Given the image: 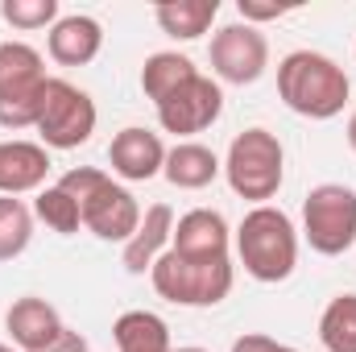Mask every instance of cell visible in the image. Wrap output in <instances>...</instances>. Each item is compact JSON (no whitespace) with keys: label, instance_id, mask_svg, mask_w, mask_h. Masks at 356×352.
<instances>
[{"label":"cell","instance_id":"cell-1","mask_svg":"<svg viewBox=\"0 0 356 352\" xmlns=\"http://www.w3.org/2000/svg\"><path fill=\"white\" fill-rule=\"evenodd\" d=\"M277 95L290 112L307 120H332L348 104V75L319 50H294L277 63Z\"/></svg>","mask_w":356,"mask_h":352},{"label":"cell","instance_id":"cell-2","mask_svg":"<svg viewBox=\"0 0 356 352\" xmlns=\"http://www.w3.org/2000/svg\"><path fill=\"white\" fill-rule=\"evenodd\" d=\"M58 186L79 203V216H83V228L99 241H112V245H124L137 228H141V207L137 199L112 182L99 166H75L58 178Z\"/></svg>","mask_w":356,"mask_h":352},{"label":"cell","instance_id":"cell-3","mask_svg":"<svg viewBox=\"0 0 356 352\" xmlns=\"http://www.w3.org/2000/svg\"><path fill=\"white\" fill-rule=\"evenodd\" d=\"M236 257L249 278H257L266 286L286 282L298 265V232H294L290 216L269 203L245 211V220L236 228Z\"/></svg>","mask_w":356,"mask_h":352},{"label":"cell","instance_id":"cell-4","mask_svg":"<svg viewBox=\"0 0 356 352\" xmlns=\"http://www.w3.org/2000/svg\"><path fill=\"white\" fill-rule=\"evenodd\" d=\"M224 175H228L232 195H241L257 207L273 199L286 178V150H282L277 133H269V129L236 133L228 145V158H224Z\"/></svg>","mask_w":356,"mask_h":352},{"label":"cell","instance_id":"cell-5","mask_svg":"<svg viewBox=\"0 0 356 352\" xmlns=\"http://www.w3.org/2000/svg\"><path fill=\"white\" fill-rule=\"evenodd\" d=\"M154 290L178 307H216L232 290V257H178L166 249L154 269Z\"/></svg>","mask_w":356,"mask_h":352},{"label":"cell","instance_id":"cell-6","mask_svg":"<svg viewBox=\"0 0 356 352\" xmlns=\"http://www.w3.org/2000/svg\"><path fill=\"white\" fill-rule=\"evenodd\" d=\"M46 63L29 42H0V125L33 129L46 91Z\"/></svg>","mask_w":356,"mask_h":352},{"label":"cell","instance_id":"cell-7","mask_svg":"<svg viewBox=\"0 0 356 352\" xmlns=\"http://www.w3.org/2000/svg\"><path fill=\"white\" fill-rule=\"evenodd\" d=\"M302 237L319 257H344L356 245V191L344 182H319L302 199Z\"/></svg>","mask_w":356,"mask_h":352},{"label":"cell","instance_id":"cell-8","mask_svg":"<svg viewBox=\"0 0 356 352\" xmlns=\"http://www.w3.org/2000/svg\"><path fill=\"white\" fill-rule=\"evenodd\" d=\"M95 99L67 79H46L42 112H38V137L46 150H79L95 133Z\"/></svg>","mask_w":356,"mask_h":352},{"label":"cell","instance_id":"cell-9","mask_svg":"<svg viewBox=\"0 0 356 352\" xmlns=\"http://www.w3.org/2000/svg\"><path fill=\"white\" fill-rule=\"evenodd\" d=\"M207 54H211V71H216L224 83H236V88L257 83L269 67L266 33H261L257 25H245V21H232V25L216 29Z\"/></svg>","mask_w":356,"mask_h":352},{"label":"cell","instance_id":"cell-10","mask_svg":"<svg viewBox=\"0 0 356 352\" xmlns=\"http://www.w3.org/2000/svg\"><path fill=\"white\" fill-rule=\"evenodd\" d=\"M224 112V91L216 79L207 75H195L186 88H178L175 95H166L158 104V125L175 137H191V133H203L220 120Z\"/></svg>","mask_w":356,"mask_h":352},{"label":"cell","instance_id":"cell-11","mask_svg":"<svg viewBox=\"0 0 356 352\" xmlns=\"http://www.w3.org/2000/svg\"><path fill=\"white\" fill-rule=\"evenodd\" d=\"M4 332L13 336V344L21 352H42L67 332V323H63V315H58L54 303H46L38 294H21L4 311Z\"/></svg>","mask_w":356,"mask_h":352},{"label":"cell","instance_id":"cell-12","mask_svg":"<svg viewBox=\"0 0 356 352\" xmlns=\"http://www.w3.org/2000/svg\"><path fill=\"white\" fill-rule=\"evenodd\" d=\"M108 162H112V175L129 178V182H149L166 166V145H162L158 133H149L141 125H129V129H120L112 137Z\"/></svg>","mask_w":356,"mask_h":352},{"label":"cell","instance_id":"cell-13","mask_svg":"<svg viewBox=\"0 0 356 352\" xmlns=\"http://www.w3.org/2000/svg\"><path fill=\"white\" fill-rule=\"evenodd\" d=\"M228 245H232L228 220L220 211H211V207H195L182 220H175L170 249L178 257H232Z\"/></svg>","mask_w":356,"mask_h":352},{"label":"cell","instance_id":"cell-14","mask_svg":"<svg viewBox=\"0 0 356 352\" xmlns=\"http://www.w3.org/2000/svg\"><path fill=\"white\" fill-rule=\"evenodd\" d=\"M50 175V150L38 141H0V195H29Z\"/></svg>","mask_w":356,"mask_h":352},{"label":"cell","instance_id":"cell-15","mask_svg":"<svg viewBox=\"0 0 356 352\" xmlns=\"http://www.w3.org/2000/svg\"><path fill=\"white\" fill-rule=\"evenodd\" d=\"M170 237H175V211L166 207V203H154V207H145L141 211V228L124 241V269L129 273H149L154 262L166 253V245H170Z\"/></svg>","mask_w":356,"mask_h":352},{"label":"cell","instance_id":"cell-16","mask_svg":"<svg viewBox=\"0 0 356 352\" xmlns=\"http://www.w3.org/2000/svg\"><path fill=\"white\" fill-rule=\"evenodd\" d=\"M99 46H104V29H99L95 17H83V13L58 17V25L46 38V50L58 67H88L99 54Z\"/></svg>","mask_w":356,"mask_h":352},{"label":"cell","instance_id":"cell-17","mask_svg":"<svg viewBox=\"0 0 356 352\" xmlns=\"http://www.w3.org/2000/svg\"><path fill=\"white\" fill-rule=\"evenodd\" d=\"M220 170H224L220 158L199 141H178L175 150H166V166H162V175L178 191H203L207 182H216Z\"/></svg>","mask_w":356,"mask_h":352},{"label":"cell","instance_id":"cell-18","mask_svg":"<svg viewBox=\"0 0 356 352\" xmlns=\"http://www.w3.org/2000/svg\"><path fill=\"white\" fill-rule=\"evenodd\" d=\"M220 17V0H162L154 8V21L162 33H170L175 42H195L211 29V21Z\"/></svg>","mask_w":356,"mask_h":352},{"label":"cell","instance_id":"cell-19","mask_svg":"<svg viewBox=\"0 0 356 352\" xmlns=\"http://www.w3.org/2000/svg\"><path fill=\"white\" fill-rule=\"evenodd\" d=\"M112 340L116 352H175L166 319L154 311H124L112 323Z\"/></svg>","mask_w":356,"mask_h":352},{"label":"cell","instance_id":"cell-20","mask_svg":"<svg viewBox=\"0 0 356 352\" xmlns=\"http://www.w3.org/2000/svg\"><path fill=\"white\" fill-rule=\"evenodd\" d=\"M195 75H199V71H195V63H191L186 54H178V50H158V54H149L145 67H141V91H145V99H154V108H158L166 95H175L178 88H186Z\"/></svg>","mask_w":356,"mask_h":352},{"label":"cell","instance_id":"cell-21","mask_svg":"<svg viewBox=\"0 0 356 352\" xmlns=\"http://www.w3.org/2000/svg\"><path fill=\"white\" fill-rule=\"evenodd\" d=\"M319 340L327 352H356V294H336L323 307Z\"/></svg>","mask_w":356,"mask_h":352},{"label":"cell","instance_id":"cell-22","mask_svg":"<svg viewBox=\"0 0 356 352\" xmlns=\"http://www.w3.org/2000/svg\"><path fill=\"white\" fill-rule=\"evenodd\" d=\"M29 241H33V211L21 199L0 195V262L21 257Z\"/></svg>","mask_w":356,"mask_h":352},{"label":"cell","instance_id":"cell-23","mask_svg":"<svg viewBox=\"0 0 356 352\" xmlns=\"http://www.w3.org/2000/svg\"><path fill=\"white\" fill-rule=\"evenodd\" d=\"M33 216H38L46 228H54L58 237H75V232L83 228L79 203H75L63 186H46V191H38V199H33Z\"/></svg>","mask_w":356,"mask_h":352},{"label":"cell","instance_id":"cell-24","mask_svg":"<svg viewBox=\"0 0 356 352\" xmlns=\"http://www.w3.org/2000/svg\"><path fill=\"white\" fill-rule=\"evenodd\" d=\"M0 17L21 29V33H33V29H54L58 25V0H4L0 4Z\"/></svg>","mask_w":356,"mask_h":352},{"label":"cell","instance_id":"cell-25","mask_svg":"<svg viewBox=\"0 0 356 352\" xmlns=\"http://www.w3.org/2000/svg\"><path fill=\"white\" fill-rule=\"evenodd\" d=\"M294 0H236V13L245 25H261V21H273L282 13H290Z\"/></svg>","mask_w":356,"mask_h":352},{"label":"cell","instance_id":"cell-26","mask_svg":"<svg viewBox=\"0 0 356 352\" xmlns=\"http://www.w3.org/2000/svg\"><path fill=\"white\" fill-rule=\"evenodd\" d=\"M232 352H298V349L277 344V340H269V336H261V332H245V336L232 340Z\"/></svg>","mask_w":356,"mask_h":352},{"label":"cell","instance_id":"cell-27","mask_svg":"<svg viewBox=\"0 0 356 352\" xmlns=\"http://www.w3.org/2000/svg\"><path fill=\"white\" fill-rule=\"evenodd\" d=\"M42 352H91V344H88V336L83 332H75V328H67L50 349H42Z\"/></svg>","mask_w":356,"mask_h":352},{"label":"cell","instance_id":"cell-28","mask_svg":"<svg viewBox=\"0 0 356 352\" xmlns=\"http://www.w3.org/2000/svg\"><path fill=\"white\" fill-rule=\"evenodd\" d=\"M348 145L356 150V112H353V120H348Z\"/></svg>","mask_w":356,"mask_h":352},{"label":"cell","instance_id":"cell-29","mask_svg":"<svg viewBox=\"0 0 356 352\" xmlns=\"http://www.w3.org/2000/svg\"><path fill=\"white\" fill-rule=\"evenodd\" d=\"M175 352H207V349H175Z\"/></svg>","mask_w":356,"mask_h":352},{"label":"cell","instance_id":"cell-30","mask_svg":"<svg viewBox=\"0 0 356 352\" xmlns=\"http://www.w3.org/2000/svg\"><path fill=\"white\" fill-rule=\"evenodd\" d=\"M0 352H13V349H8V344H0Z\"/></svg>","mask_w":356,"mask_h":352}]
</instances>
